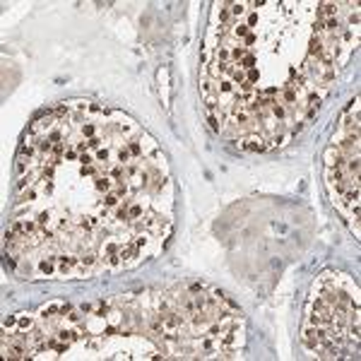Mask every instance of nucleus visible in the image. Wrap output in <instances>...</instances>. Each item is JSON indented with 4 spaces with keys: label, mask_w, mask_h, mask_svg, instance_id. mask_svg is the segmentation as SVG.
<instances>
[{
    "label": "nucleus",
    "mask_w": 361,
    "mask_h": 361,
    "mask_svg": "<svg viewBox=\"0 0 361 361\" xmlns=\"http://www.w3.org/2000/svg\"><path fill=\"white\" fill-rule=\"evenodd\" d=\"M173 229V183L130 116L70 99L22 137L5 258L27 279H87L154 258Z\"/></svg>",
    "instance_id": "f257e3e1"
},
{
    "label": "nucleus",
    "mask_w": 361,
    "mask_h": 361,
    "mask_svg": "<svg viewBox=\"0 0 361 361\" xmlns=\"http://www.w3.org/2000/svg\"><path fill=\"white\" fill-rule=\"evenodd\" d=\"M359 94L342 111L323 157V178L328 195L342 219L359 238Z\"/></svg>",
    "instance_id": "39448f33"
},
{
    "label": "nucleus",
    "mask_w": 361,
    "mask_h": 361,
    "mask_svg": "<svg viewBox=\"0 0 361 361\" xmlns=\"http://www.w3.org/2000/svg\"><path fill=\"white\" fill-rule=\"evenodd\" d=\"M241 308L207 287L145 289L94 304H49L3 323L5 359H238Z\"/></svg>",
    "instance_id": "7ed1b4c3"
},
{
    "label": "nucleus",
    "mask_w": 361,
    "mask_h": 361,
    "mask_svg": "<svg viewBox=\"0 0 361 361\" xmlns=\"http://www.w3.org/2000/svg\"><path fill=\"white\" fill-rule=\"evenodd\" d=\"M359 46V3H214L200 97L214 133L243 149L282 147Z\"/></svg>",
    "instance_id": "f03ea898"
},
{
    "label": "nucleus",
    "mask_w": 361,
    "mask_h": 361,
    "mask_svg": "<svg viewBox=\"0 0 361 361\" xmlns=\"http://www.w3.org/2000/svg\"><path fill=\"white\" fill-rule=\"evenodd\" d=\"M301 345L316 359H359V284L345 272H320L308 292Z\"/></svg>",
    "instance_id": "20e7f679"
}]
</instances>
